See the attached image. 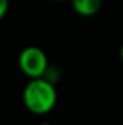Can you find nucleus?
<instances>
[{"label": "nucleus", "instance_id": "6", "mask_svg": "<svg viewBox=\"0 0 123 125\" xmlns=\"http://www.w3.org/2000/svg\"><path fill=\"white\" fill-rule=\"evenodd\" d=\"M119 55H120V60H122V62H123V44H122V47H120V51H119Z\"/></svg>", "mask_w": 123, "mask_h": 125}, {"label": "nucleus", "instance_id": "4", "mask_svg": "<svg viewBox=\"0 0 123 125\" xmlns=\"http://www.w3.org/2000/svg\"><path fill=\"white\" fill-rule=\"evenodd\" d=\"M44 79H46L48 82H51V83H57L58 82V79H60V70L57 68V67H51V65H48V68L45 70V74L42 76Z\"/></svg>", "mask_w": 123, "mask_h": 125}, {"label": "nucleus", "instance_id": "8", "mask_svg": "<svg viewBox=\"0 0 123 125\" xmlns=\"http://www.w3.org/2000/svg\"><path fill=\"white\" fill-rule=\"evenodd\" d=\"M54 1H65V0H54Z\"/></svg>", "mask_w": 123, "mask_h": 125}, {"label": "nucleus", "instance_id": "1", "mask_svg": "<svg viewBox=\"0 0 123 125\" xmlns=\"http://www.w3.org/2000/svg\"><path fill=\"white\" fill-rule=\"evenodd\" d=\"M23 105L35 115H46L57 105V89L55 84L48 82L44 77L29 79L28 84L23 89Z\"/></svg>", "mask_w": 123, "mask_h": 125}, {"label": "nucleus", "instance_id": "3", "mask_svg": "<svg viewBox=\"0 0 123 125\" xmlns=\"http://www.w3.org/2000/svg\"><path fill=\"white\" fill-rule=\"evenodd\" d=\"M70 1L74 12L84 18L94 16L101 7V0H70Z\"/></svg>", "mask_w": 123, "mask_h": 125}, {"label": "nucleus", "instance_id": "7", "mask_svg": "<svg viewBox=\"0 0 123 125\" xmlns=\"http://www.w3.org/2000/svg\"><path fill=\"white\" fill-rule=\"evenodd\" d=\"M41 125H51V124H48V122H44V124H41Z\"/></svg>", "mask_w": 123, "mask_h": 125}, {"label": "nucleus", "instance_id": "2", "mask_svg": "<svg viewBox=\"0 0 123 125\" xmlns=\"http://www.w3.org/2000/svg\"><path fill=\"white\" fill-rule=\"evenodd\" d=\"M18 64H19L20 71L29 79L42 77L45 74V70L49 65L45 51H42V48L35 47V45L26 47L20 51Z\"/></svg>", "mask_w": 123, "mask_h": 125}, {"label": "nucleus", "instance_id": "5", "mask_svg": "<svg viewBox=\"0 0 123 125\" xmlns=\"http://www.w3.org/2000/svg\"><path fill=\"white\" fill-rule=\"evenodd\" d=\"M9 10V0H0V21L6 16Z\"/></svg>", "mask_w": 123, "mask_h": 125}]
</instances>
